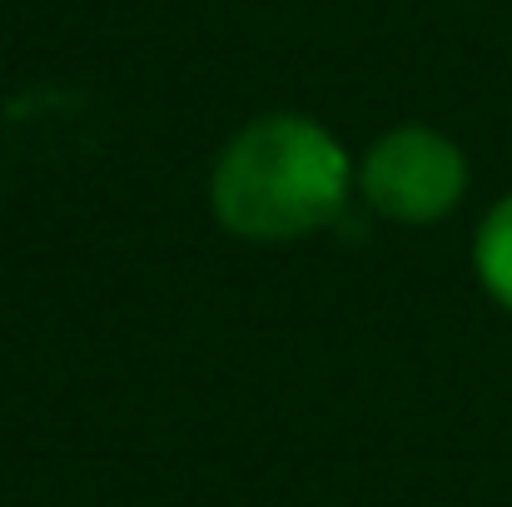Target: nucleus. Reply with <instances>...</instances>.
Segmentation results:
<instances>
[{"mask_svg": "<svg viewBox=\"0 0 512 507\" xmlns=\"http://www.w3.org/2000/svg\"><path fill=\"white\" fill-rule=\"evenodd\" d=\"M358 169L334 130L279 110L249 120L214 160L209 204L234 239L289 244L339 219Z\"/></svg>", "mask_w": 512, "mask_h": 507, "instance_id": "f257e3e1", "label": "nucleus"}, {"mask_svg": "<svg viewBox=\"0 0 512 507\" xmlns=\"http://www.w3.org/2000/svg\"><path fill=\"white\" fill-rule=\"evenodd\" d=\"M358 189L393 224H438L468 194V160L443 130L398 125L368 145Z\"/></svg>", "mask_w": 512, "mask_h": 507, "instance_id": "f03ea898", "label": "nucleus"}, {"mask_svg": "<svg viewBox=\"0 0 512 507\" xmlns=\"http://www.w3.org/2000/svg\"><path fill=\"white\" fill-rule=\"evenodd\" d=\"M473 269H478V284L488 289V299L512 314V194H503L483 214L478 239H473Z\"/></svg>", "mask_w": 512, "mask_h": 507, "instance_id": "7ed1b4c3", "label": "nucleus"}]
</instances>
